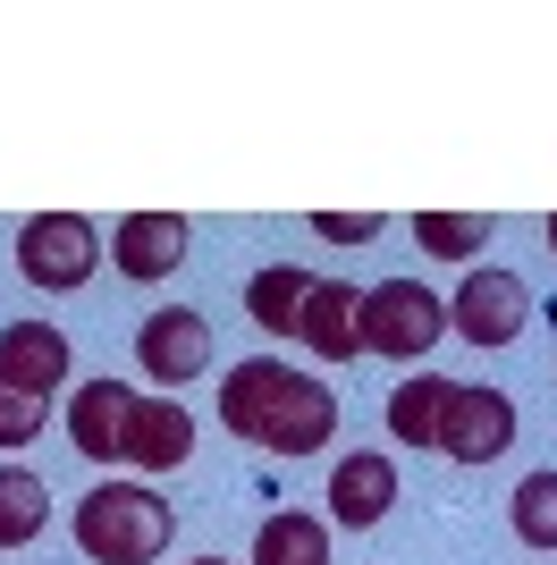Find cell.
<instances>
[{"mask_svg":"<svg viewBox=\"0 0 557 565\" xmlns=\"http://www.w3.org/2000/svg\"><path fill=\"white\" fill-rule=\"evenodd\" d=\"M254 565H329V523L278 507V515L254 532Z\"/></svg>","mask_w":557,"mask_h":565,"instance_id":"17","label":"cell"},{"mask_svg":"<svg viewBox=\"0 0 557 565\" xmlns=\"http://www.w3.org/2000/svg\"><path fill=\"white\" fill-rule=\"evenodd\" d=\"M313 228H322L329 245H371V236H380V212H313Z\"/></svg>","mask_w":557,"mask_h":565,"instance_id":"22","label":"cell"},{"mask_svg":"<svg viewBox=\"0 0 557 565\" xmlns=\"http://www.w3.org/2000/svg\"><path fill=\"white\" fill-rule=\"evenodd\" d=\"M414 236H422V254H440V262H482L490 220L482 212H414Z\"/></svg>","mask_w":557,"mask_h":565,"instance_id":"19","label":"cell"},{"mask_svg":"<svg viewBox=\"0 0 557 565\" xmlns=\"http://www.w3.org/2000/svg\"><path fill=\"white\" fill-rule=\"evenodd\" d=\"M278 388H287V363H229V380H220V423L262 448V423H271Z\"/></svg>","mask_w":557,"mask_h":565,"instance_id":"14","label":"cell"},{"mask_svg":"<svg viewBox=\"0 0 557 565\" xmlns=\"http://www.w3.org/2000/svg\"><path fill=\"white\" fill-rule=\"evenodd\" d=\"M515 532H524V548L557 557V472H524L515 481Z\"/></svg>","mask_w":557,"mask_h":565,"instance_id":"20","label":"cell"},{"mask_svg":"<svg viewBox=\"0 0 557 565\" xmlns=\"http://www.w3.org/2000/svg\"><path fill=\"white\" fill-rule=\"evenodd\" d=\"M0 380L25 388V397H51L69 380V338L51 330V321H9L0 330Z\"/></svg>","mask_w":557,"mask_h":565,"instance_id":"12","label":"cell"},{"mask_svg":"<svg viewBox=\"0 0 557 565\" xmlns=\"http://www.w3.org/2000/svg\"><path fill=\"white\" fill-rule=\"evenodd\" d=\"M397 507V465L380 448H355L347 465L329 472V523H347V532H371V523Z\"/></svg>","mask_w":557,"mask_h":565,"instance_id":"9","label":"cell"},{"mask_svg":"<svg viewBox=\"0 0 557 565\" xmlns=\"http://www.w3.org/2000/svg\"><path fill=\"white\" fill-rule=\"evenodd\" d=\"M93 262H102V245H93L85 212H34L18 228V270H25V287H43V296H76V287L93 279Z\"/></svg>","mask_w":557,"mask_h":565,"instance_id":"3","label":"cell"},{"mask_svg":"<svg viewBox=\"0 0 557 565\" xmlns=\"http://www.w3.org/2000/svg\"><path fill=\"white\" fill-rule=\"evenodd\" d=\"M136 363L161 380V388L203 380V372H211V321H203L195 305H161V312L136 330Z\"/></svg>","mask_w":557,"mask_h":565,"instance_id":"6","label":"cell"},{"mask_svg":"<svg viewBox=\"0 0 557 565\" xmlns=\"http://www.w3.org/2000/svg\"><path fill=\"white\" fill-rule=\"evenodd\" d=\"M507 448H515V397L507 388H456V380H448L440 456H456V465H498Z\"/></svg>","mask_w":557,"mask_h":565,"instance_id":"5","label":"cell"},{"mask_svg":"<svg viewBox=\"0 0 557 565\" xmlns=\"http://www.w3.org/2000/svg\"><path fill=\"white\" fill-rule=\"evenodd\" d=\"M186 236H195V228H186L178 212H127V220H118V236H111V262L136 287L144 279H169V270L186 262Z\"/></svg>","mask_w":557,"mask_h":565,"instance_id":"10","label":"cell"},{"mask_svg":"<svg viewBox=\"0 0 557 565\" xmlns=\"http://www.w3.org/2000/svg\"><path fill=\"white\" fill-rule=\"evenodd\" d=\"M440 405H448L440 372L397 380V388H389V439H406V448H440Z\"/></svg>","mask_w":557,"mask_h":565,"instance_id":"16","label":"cell"},{"mask_svg":"<svg viewBox=\"0 0 557 565\" xmlns=\"http://www.w3.org/2000/svg\"><path fill=\"white\" fill-rule=\"evenodd\" d=\"M178 541V507L144 481H93L76 498V548L93 565H153Z\"/></svg>","mask_w":557,"mask_h":565,"instance_id":"1","label":"cell"},{"mask_svg":"<svg viewBox=\"0 0 557 565\" xmlns=\"http://www.w3.org/2000/svg\"><path fill=\"white\" fill-rule=\"evenodd\" d=\"M448 338V305L422 279H380L364 287V347L389 354V363H422V354Z\"/></svg>","mask_w":557,"mask_h":565,"instance_id":"2","label":"cell"},{"mask_svg":"<svg viewBox=\"0 0 557 565\" xmlns=\"http://www.w3.org/2000/svg\"><path fill=\"white\" fill-rule=\"evenodd\" d=\"M329 439H338V397H329V380L287 372L271 423H262V448L271 456H313V448H329Z\"/></svg>","mask_w":557,"mask_h":565,"instance_id":"7","label":"cell"},{"mask_svg":"<svg viewBox=\"0 0 557 565\" xmlns=\"http://www.w3.org/2000/svg\"><path fill=\"white\" fill-rule=\"evenodd\" d=\"M304 347L322 354V363H347V354H364V287L347 279H313V296H304Z\"/></svg>","mask_w":557,"mask_h":565,"instance_id":"11","label":"cell"},{"mask_svg":"<svg viewBox=\"0 0 557 565\" xmlns=\"http://www.w3.org/2000/svg\"><path fill=\"white\" fill-rule=\"evenodd\" d=\"M195 565H229V557H195Z\"/></svg>","mask_w":557,"mask_h":565,"instance_id":"24","label":"cell"},{"mask_svg":"<svg viewBox=\"0 0 557 565\" xmlns=\"http://www.w3.org/2000/svg\"><path fill=\"white\" fill-rule=\"evenodd\" d=\"M304 296H313V279H304L296 262H278V270H254V287H245V312H254V330L296 338V330H304Z\"/></svg>","mask_w":557,"mask_h":565,"instance_id":"15","label":"cell"},{"mask_svg":"<svg viewBox=\"0 0 557 565\" xmlns=\"http://www.w3.org/2000/svg\"><path fill=\"white\" fill-rule=\"evenodd\" d=\"M127 414H136V388H127V380H85V388H76V405H69V439H76V456H93V465H118Z\"/></svg>","mask_w":557,"mask_h":565,"instance_id":"13","label":"cell"},{"mask_svg":"<svg viewBox=\"0 0 557 565\" xmlns=\"http://www.w3.org/2000/svg\"><path fill=\"white\" fill-rule=\"evenodd\" d=\"M549 254H557V212H549Z\"/></svg>","mask_w":557,"mask_h":565,"instance_id":"23","label":"cell"},{"mask_svg":"<svg viewBox=\"0 0 557 565\" xmlns=\"http://www.w3.org/2000/svg\"><path fill=\"white\" fill-rule=\"evenodd\" d=\"M524 321H533V287L515 279V270H498V262H473L464 287L448 296V330L464 347H515Z\"/></svg>","mask_w":557,"mask_h":565,"instance_id":"4","label":"cell"},{"mask_svg":"<svg viewBox=\"0 0 557 565\" xmlns=\"http://www.w3.org/2000/svg\"><path fill=\"white\" fill-rule=\"evenodd\" d=\"M25 439H43V397L0 380V448H25Z\"/></svg>","mask_w":557,"mask_h":565,"instance_id":"21","label":"cell"},{"mask_svg":"<svg viewBox=\"0 0 557 565\" xmlns=\"http://www.w3.org/2000/svg\"><path fill=\"white\" fill-rule=\"evenodd\" d=\"M118 456L136 465V481H144V472H178L186 456H195V414H186L178 397H136Z\"/></svg>","mask_w":557,"mask_h":565,"instance_id":"8","label":"cell"},{"mask_svg":"<svg viewBox=\"0 0 557 565\" xmlns=\"http://www.w3.org/2000/svg\"><path fill=\"white\" fill-rule=\"evenodd\" d=\"M51 523V490H43V472H25V465H0V548H25L34 532Z\"/></svg>","mask_w":557,"mask_h":565,"instance_id":"18","label":"cell"}]
</instances>
